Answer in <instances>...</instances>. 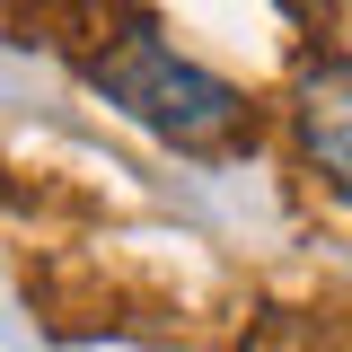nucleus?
Instances as JSON below:
<instances>
[{"label": "nucleus", "instance_id": "obj_1", "mask_svg": "<svg viewBox=\"0 0 352 352\" xmlns=\"http://www.w3.org/2000/svg\"><path fill=\"white\" fill-rule=\"evenodd\" d=\"M88 80L106 88L132 124H150L176 150H220V141L247 132V97L220 80V71L185 62L176 44H159L150 27H115V36L88 53Z\"/></svg>", "mask_w": 352, "mask_h": 352}, {"label": "nucleus", "instance_id": "obj_2", "mask_svg": "<svg viewBox=\"0 0 352 352\" xmlns=\"http://www.w3.org/2000/svg\"><path fill=\"white\" fill-rule=\"evenodd\" d=\"M291 141H300L308 176L352 203V62L344 53H308L291 80Z\"/></svg>", "mask_w": 352, "mask_h": 352}, {"label": "nucleus", "instance_id": "obj_3", "mask_svg": "<svg viewBox=\"0 0 352 352\" xmlns=\"http://www.w3.org/2000/svg\"><path fill=\"white\" fill-rule=\"evenodd\" d=\"M282 9H291V18H308V9H326V0H282Z\"/></svg>", "mask_w": 352, "mask_h": 352}]
</instances>
